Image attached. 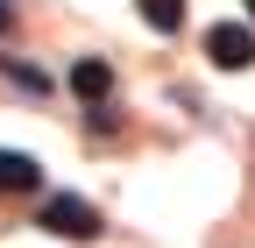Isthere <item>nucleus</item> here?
Wrapping results in <instances>:
<instances>
[{
  "mask_svg": "<svg viewBox=\"0 0 255 248\" xmlns=\"http://www.w3.org/2000/svg\"><path fill=\"white\" fill-rule=\"evenodd\" d=\"M36 227H50V234H64V241H92V234H100V206L78 199V192H43Z\"/></svg>",
  "mask_w": 255,
  "mask_h": 248,
  "instance_id": "f257e3e1",
  "label": "nucleus"
},
{
  "mask_svg": "<svg viewBox=\"0 0 255 248\" xmlns=\"http://www.w3.org/2000/svg\"><path fill=\"white\" fill-rule=\"evenodd\" d=\"M206 57H213L220 71H248V64H255V28H241V21L206 28Z\"/></svg>",
  "mask_w": 255,
  "mask_h": 248,
  "instance_id": "f03ea898",
  "label": "nucleus"
},
{
  "mask_svg": "<svg viewBox=\"0 0 255 248\" xmlns=\"http://www.w3.org/2000/svg\"><path fill=\"white\" fill-rule=\"evenodd\" d=\"M43 192V163L21 149H0V199H36Z\"/></svg>",
  "mask_w": 255,
  "mask_h": 248,
  "instance_id": "7ed1b4c3",
  "label": "nucleus"
},
{
  "mask_svg": "<svg viewBox=\"0 0 255 248\" xmlns=\"http://www.w3.org/2000/svg\"><path fill=\"white\" fill-rule=\"evenodd\" d=\"M71 92H78L85 107H100L107 92H114V64H107V57H78V64H71Z\"/></svg>",
  "mask_w": 255,
  "mask_h": 248,
  "instance_id": "20e7f679",
  "label": "nucleus"
},
{
  "mask_svg": "<svg viewBox=\"0 0 255 248\" xmlns=\"http://www.w3.org/2000/svg\"><path fill=\"white\" fill-rule=\"evenodd\" d=\"M0 78H7L14 92H28V100H43V92H50V71L28 64V57H0Z\"/></svg>",
  "mask_w": 255,
  "mask_h": 248,
  "instance_id": "39448f33",
  "label": "nucleus"
},
{
  "mask_svg": "<svg viewBox=\"0 0 255 248\" xmlns=\"http://www.w3.org/2000/svg\"><path fill=\"white\" fill-rule=\"evenodd\" d=\"M135 7H142V21L156 28V36H177L184 28V0H135Z\"/></svg>",
  "mask_w": 255,
  "mask_h": 248,
  "instance_id": "423d86ee",
  "label": "nucleus"
},
{
  "mask_svg": "<svg viewBox=\"0 0 255 248\" xmlns=\"http://www.w3.org/2000/svg\"><path fill=\"white\" fill-rule=\"evenodd\" d=\"M85 128H92V135H114V128H121V107H114V100L85 107Z\"/></svg>",
  "mask_w": 255,
  "mask_h": 248,
  "instance_id": "0eeeda50",
  "label": "nucleus"
},
{
  "mask_svg": "<svg viewBox=\"0 0 255 248\" xmlns=\"http://www.w3.org/2000/svg\"><path fill=\"white\" fill-rule=\"evenodd\" d=\"M7 28H14V7H7V0H0V36H7Z\"/></svg>",
  "mask_w": 255,
  "mask_h": 248,
  "instance_id": "6e6552de",
  "label": "nucleus"
},
{
  "mask_svg": "<svg viewBox=\"0 0 255 248\" xmlns=\"http://www.w3.org/2000/svg\"><path fill=\"white\" fill-rule=\"evenodd\" d=\"M248 21H255V0H248Z\"/></svg>",
  "mask_w": 255,
  "mask_h": 248,
  "instance_id": "1a4fd4ad",
  "label": "nucleus"
}]
</instances>
